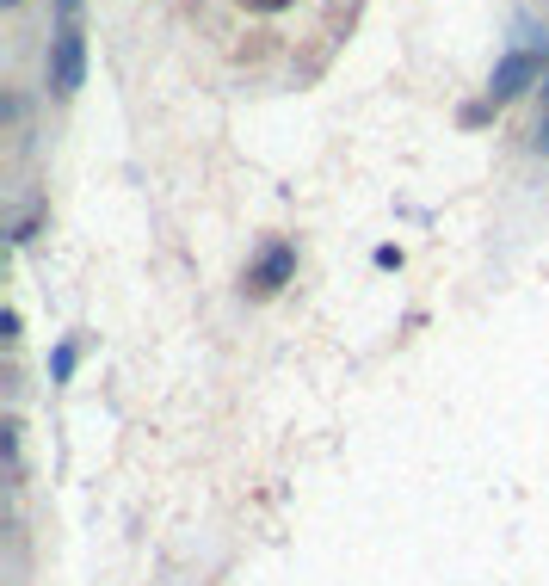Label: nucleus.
<instances>
[{"instance_id": "obj_1", "label": "nucleus", "mask_w": 549, "mask_h": 586, "mask_svg": "<svg viewBox=\"0 0 549 586\" xmlns=\"http://www.w3.org/2000/svg\"><path fill=\"white\" fill-rule=\"evenodd\" d=\"M87 75V38H81V13H62L56 19V44H50V87L68 99Z\"/></svg>"}, {"instance_id": "obj_2", "label": "nucleus", "mask_w": 549, "mask_h": 586, "mask_svg": "<svg viewBox=\"0 0 549 586\" xmlns=\"http://www.w3.org/2000/svg\"><path fill=\"white\" fill-rule=\"evenodd\" d=\"M543 75V56L537 50H512L500 68H494V81H488V93H494V105H506V99H519L531 81Z\"/></svg>"}, {"instance_id": "obj_3", "label": "nucleus", "mask_w": 549, "mask_h": 586, "mask_svg": "<svg viewBox=\"0 0 549 586\" xmlns=\"http://www.w3.org/2000/svg\"><path fill=\"white\" fill-rule=\"evenodd\" d=\"M290 272H297V247H290V241L266 247V253H260V266L247 272V284H253V297H272L278 284H290Z\"/></svg>"}, {"instance_id": "obj_4", "label": "nucleus", "mask_w": 549, "mask_h": 586, "mask_svg": "<svg viewBox=\"0 0 549 586\" xmlns=\"http://www.w3.org/2000/svg\"><path fill=\"white\" fill-rule=\"evenodd\" d=\"M75 358H81V346H75V340H62V346H56V358H50L56 383H68V377H75Z\"/></svg>"}]
</instances>
